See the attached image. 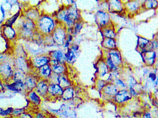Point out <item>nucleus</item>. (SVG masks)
Returning a JSON list of instances; mask_svg holds the SVG:
<instances>
[{
	"instance_id": "f257e3e1",
	"label": "nucleus",
	"mask_w": 158,
	"mask_h": 118,
	"mask_svg": "<svg viewBox=\"0 0 158 118\" xmlns=\"http://www.w3.org/2000/svg\"><path fill=\"white\" fill-rule=\"evenodd\" d=\"M13 26L15 29L17 37L27 40L35 38L38 33L35 22L23 16L18 18Z\"/></svg>"
},
{
	"instance_id": "f03ea898",
	"label": "nucleus",
	"mask_w": 158,
	"mask_h": 118,
	"mask_svg": "<svg viewBox=\"0 0 158 118\" xmlns=\"http://www.w3.org/2000/svg\"><path fill=\"white\" fill-rule=\"evenodd\" d=\"M35 24L38 33L44 37L51 35L57 26L56 19L47 14H41Z\"/></svg>"
},
{
	"instance_id": "7ed1b4c3",
	"label": "nucleus",
	"mask_w": 158,
	"mask_h": 118,
	"mask_svg": "<svg viewBox=\"0 0 158 118\" xmlns=\"http://www.w3.org/2000/svg\"><path fill=\"white\" fill-rule=\"evenodd\" d=\"M56 18L57 20L64 22L69 28H71L75 23L76 20L78 18V11L76 7L71 6L66 9L59 11L56 14Z\"/></svg>"
},
{
	"instance_id": "20e7f679",
	"label": "nucleus",
	"mask_w": 158,
	"mask_h": 118,
	"mask_svg": "<svg viewBox=\"0 0 158 118\" xmlns=\"http://www.w3.org/2000/svg\"><path fill=\"white\" fill-rule=\"evenodd\" d=\"M14 70L13 60L0 63V78L9 83L12 78Z\"/></svg>"
},
{
	"instance_id": "39448f33",
	"label": "nucleus",
	"mask_w": 158,
	"mask_h": 118,
	"mask_svg": "<svg viewBox=\"0 0 158 118\" xmlns=\"http://www.w3.org/2000/svg\"><path fill=\"white\" fill-rule=\"evenodd\" d=\"M50 57L48 54H41L35 56H30L28 59L32 70H37L40 67L49 64Z\"/></svg>"
},
{
	"instance_id": "423d86ee",
	"label": "nucleus",
	"mask_w": 158,
	"mask_h": 118,
	"mask_svg": "<svg viewBox=\"0 0 158 118\" xmlns=\"http://www.w3.org/2000/svg\"><path fill=\"white\" fill-rule=\"evenodd\" d=\"M14 69L23 71L27 74L31 73V69L28 59L26 57L17 55L13 59Z\"/></svg>"
},
{
	"instance_id": "0eeeda50",
	"label": "nucleus",
	"mask_w": 158,
	"mask_h": 118,
	"mask_svg": "<svg viewBox=\"0 0 158 118\" xmlns=\"http://www.w3.org/2000/svg\"><path fill=\"white\" fill-rule=\"evenodd\" d=\"M54 43L58 46H63L66 40L65 30L63 27L57 26L51 34Z\"/></svg>"
},
{
	"instance_id": "6e6552de",
	"label": "nucleus",
	"mask_w": 158,
	"mask_h": 118,
	"mask_svg": "<svg viewBox=\"0 0 158 118\" xmlns=\"http://www.w3.org/2000/svg\"><path fill=\"white\" fill-rule=\"evenodd\" d=\"M39 80V78L38 77L34 72H33V73L31 72L27 74L24 81V84L26 88L27 92L34 90Z\"/></svg>"
},
{
	"instance_id": "1a4fd4ad",
	"label": "nucleus",
	"mask_w": 158,
	"mask_h": 118,
	"mask_svg": "<svg viewBox=\"0 0 158 118\" xmlns=\"http://www.w3.org/2000/svg\"><path fill=\"white\" fill-rule=\"evenodd\" d=\"M49 84L48 81L44 79H40L34 90L41 98H45L48 96V89Z\"/></svg>"
},
{
	"instance_id": "9d476101",
	"label": "nucleus",
	"mask_w": 158,
	"mask_h": 118,
	"mask_svg": "<svg viewBox=\"0 0 158 118\" xmlns=\"http://www.w3.org/2000/svg\"><path fill=\"white\" fill-rule=\"evenodd\" d=\"M34 73L39 79L48 80L52 74L51 67L49 64L46 65L39 69L35 70Z\"/></svg>"
},
{
	"instance_id": "9b49d317",
	"label": "nucleus",
	"mask_w": 158,
	"mask_h": 118,
	"mask_svg": "<svg viewBox=\"0 0 158 118\" xmlns=\"http://www.w3.org/2000/svg\"><path fill=\"white\" fill-rule=\"evenodd\" d=\"M4 87L8 90L16 93L27 92L26 88L23 82H13L12 83H6Z\"/></svg>"
},
{
	"instance_id": "f8f14e48",
	"label": "nucleus",
	"mask_w": 158,
	"mask_h": 118,
	"mask_svg": "<svg viewBox=\"0 0 158 118\" xmlns=\"http://www.w3.org/2000/svg\"><path fill=\"white\" fill-rule=\"evenodd\" d=\"M96 20L99 26L104 27L110 23V16L106 12L99 11L96 15Z\"/></svg>"
},
{
	"instance_id": "ddd939ff",
	"label": "nucleus",
	"mask_w": 158,
	"mask_h": 118,
	"mask_svg": "<svg viewBox=\"0 0 158 118\" xmlns=\"http://www.w3.org/2000/svg\"><path fill=\"white\" fill-rule=\"evenodd\" d=\"M78 49L79 47L77 45H74L68 49L67 52L65 53L66 61L70 63L74 62L78 56Z\"/></svg>"
},
{
	"instance_id": "4468645a",
	"label": "nucleus",
	"mask_w": 158,
	"mask_h": 118,
	"mask_svg": "<svg viewBox=\"0 0 158 118\" xmlns=\"http://www.w3.org/2000/svg\"><path fill=\"white\" fill-rule=\"evenodd\" d=\"M51 59H54L58 61L60 64H64L66 61L65 53L62 50L57 49L49 52L48 54Z\"/></svg>"
},
{
	"instance_id": "2eb2a0df",
	"label": "nucleus",
	"mask_w": 158,
	"mask_h": 118,
	"mask_svg": "<svg viewBox=\"0 0 158 118\" xmlns=\"http://www.w3.org/2000/svg\"><path fill=\"white\" fill-rule=\"evenodd\" d=\"M40 14H41L37 8L31 7L24 11L23 15L27 18L36 22L40 16Z\"/></svg>"
},
{
	"instance_id": "dca6fc26",
	"label": "nucleus",
	"mask_w": 158,
	"mask_h": 118,
	"mask_svg": "<svg viewBox=\"0 0 158 118\" xmlns=\"http://www.w3.org/2000/svg\"><path fill=\"white\" fill-rule=\"evenodd\" d=\"M63 88L58 84H49L48 89V96H61L63 93ZM47 96V97H48Z\"/></svg>"
},
{
	"instance_id": "f3484780",
	"label": "nucleus",
	"mask_w": 158,
	"mask_h": 118,
	"mask_svg": "<svg viewBox=\"0 0 158 118\" xmlns=\"http://www.w3.org/2000/svg\"><path fill=\"white\" fill-rule=\"evenodd\" d=\"M156 54L155 51H148L143 52V59L144 62L149 65H152L155 62Z\"/></svg>"
},
{
	"instance_id": "a211bd4d",
	"label": "nucleus",
	"mask_w": 158,
	"mask_h": 118,
	"mask_svg": "<svg viewBox=\"0 0 158 118\" xmlns=\"http://www.w3.org/2000/svg\"><path fill=\"white\" fill-rule=\"evenodd\" d=\"M27 96L30 102L33 103L35 106H39L41 104L42 98L37 94L35 90L27 92Z\"/></svg>"
},
{
	"instance_id": "6ab92c4d",
	"label": "nucleus",
	"mask_w": 158,
	"mask_h": 118,
	"mask_svg": "<svg viewBox=\"0 0 158 118\" xmlns=\"http://www.w3.org/2000/svg\"><path fill=\"white\" fill-rule=\"evenodd\" d=\"M3 34L8 39L13 40L17 37V34L13 26H4L3 28Z\"/></svg>"
},
{
	"instance_id": "aec40b11",
	"label": "nucleus",
	"mask_w": 158,
	"mask_h": 118,
	"mask_svg": "<svg viewBox=\"0 0 158 118\" xmlns=\"http://www.w3.org/2000/svg\"><path fill=\"white\" fill-rule=\"evenodd\" d=\"M108 58L116 67L121 64L122 57L120 53L117 51L113 50L110 51Z\"/></svg>"
},
{
	"instance_id": "412c9836",
	"label": "nucleus",
	"mask_w": 158,
	"mask_h": 118,
	"mask_svg": "<svg viewBox=\"0 0 158 118\" xmlns=\"http://www.w3.org/2000/svg\"><path fill=\"white\" fill-rule=\"evenodd\" d=\"M131 96L130 93L128 91L126 90H122L120 92H117L116 94L115 99L117 102L121 103L130 99Z\"/></svg>"
},
{
	"instance_id": "4be33fe9",
	"label": "nucleus",
	"mask_w": 158,
	"mask_h": 118,
	"mask_svg": "<svg viewBox=\"0 0 158 118\" xmlns=\"http://www.w3.org/2000/svg\"><path fill=\"white\" fill-rule=\"evenodd\" d=\"M27 74L23 71L15 69L14 73L11 80L13 82H23Z\"/></svg>"
},
{
	"instance_id": "5701e85b",
	"label": "nucleus",
	"mask_w": 158,
	"mask_h": 118,
	"mask_svg": "<svg viewBox=\"0 0 158 118\" xmlns=\"http://www.w3.org/2000/svg\"><path fill=\"white\" fill-rule=\"evenodd\" d=\"M109 8L111 12H120L123 9V4L121 1H110Z\"/></svg>"
},
{
	"instance_id": "b1692460",
	"label": "nucleus",
	"mask_w": 158,
	"mask_h": 118,
	"mask_svg": "<svg viewBox=\"0 0 158 118\" xmlns=\"http://www.w3.org/2000/svg\"><path fill=\"white\" fill-rule=\"evenodd\" d=\"M102 46L106 49H113L116 47V42L113 38H105L102 41Z\"/></svg>"
},
{
	"instance_id": "393cba45",
	"label": "nucleus",
	"mask_w": 158,
	"mask_h": 118,
	"mask_svg": "<svg viewBox=\"0 0 158 118\" xmlns=\"http://www.w3.org/2000/svg\"><path fill=\"white\" fill-rule=\"evenodd\" d=\"M139 1H130L127 4V7L131 12L137 11L140 6Z\"/></svg>"
},
{
	"instance_id": "a878e982",
	"label": "nucleus",
	"mask_w": 158,
	"mask_h": 118,
	"mask_svg": "<svg viewBox=\"0 0 158 118\" xmlns=\"http://www.w3.org/2000/svg\"><path fill=\"white\" fill-rule=\"evenodd\" d=\"M51 67L52 70V73L55 74H63L65 72V69L64 64L59 63V64Z\"/></svg>"
},
{
	"instance_id": "bb28decb",
	"label": "nucleus",
	"mask_w": 158,
	"mask_h": 118,
	"mask_svg": "<svg viewBox=\"0 0 158 118\" xmlns=\"http://www.w3.org/2000/svg\"><path fill=\"white\" fill-rule=\"evenodd\" d=\"M104 28L102 30V34L105 38H113L115 36V33L114 30L110 27L107 26L104 27Z\"/></svg>"
},
{
	"instance_id": "cd10ccee",
	"label": "nucleus",
	"mask_w": 158,
	"mask_h": 118,
	"mask_svg": "<svg viewBox=\"0 0 158 118\" xmlns=\"http://www.w3.org/2000/svg\"><path fill=\"white\" fill-rule=\"evenodd\" d=\"M109 68L107 65L102 62L98 66L99 74L101 77H104L105 75L108 73Z\"/></svg>"
},
{
	"instance_id": "c85d7f7f",
	"label": "nucleus",
	"mask_w": 158,
	"mask_h": 118,
	"mask_svg": "<svg viewBox=\"0 0 158 118\" xmlns=\"http://www.w3.org/2000/svg\"><path fill=\"white\" fill-rule=\"evenodd\" d=\"M20 13H18L15 14L11 18L7 19V21L5 22V25L4 26H13L14 24L16 22V20L18 18L19 16H20Z\"/></svg>"
},
{
	"instance_id": "c756f323",
	"label": "nucleus",
	"mask_w": 158,
	"mask_h": 118,
	"mask_svg": "<svg viewBox=\"0 0 158 118\" xmlns=\"http://www.w3.org/2000/svg\"><path fill=\"white\" fill-rule=\"evenodd\" d=\"M105 91L107 94L110 95H116L117 93V89L114 85H111L107 86L105 88Z\"/></svg>"
},
{
	"instance_id": "7c9ffc66",
	"label": "nucleus",
	"mask_w": 158,
	"mask_h": 118,
	"mask_svg": "<svg viewBox=\"0 0 158 118\" xmlns=\"http://www.w3.org/2000/svg\"><path fill=\"white\" fill-rule=\"evenodd\" d=\"M149 41L144 38L141 37H139L138 44L139 47L140 49H145L147 45L149 44Z\"/></svg>"
},
{
	"instance_id": "2f4dec72",
	"label": "nucleus",
	"mask_w": 158,
	"mask_h": 118,
	"mask_svg": "<svg viewBox=\"0 0 158 118\" xmlns=\"http://www.w3.org/2000/svg\"><path fill=\"white\" fill-rule=\"evenodd\" d=\"M73 90L71 88H66L64 91H63L62 95L64 99L68 100L71 98L73 96Z\"/></svg>"
},
{
	"instance_id": "473e14b6",
	"label": "nucleus",
	"mask_w": 158,
	"mask_h": 118,
	"mask_svg": "<svg viewBox=\"0 0 158 118\" xmlns=\"http://www.w3.org/2000/svg\"><path fill=\"white\" fill-rule=\"evenodd\" d=\"M144 6L146 8H153L157 7L158 5V2L156 1H147L144 3Z\"/></svg>"
},
{
	"instance_id": "72a5a7b5",
	"label": "nucleus",
	"mask_w": 158,
	"mask_h": 118,
	"mask_svg": "<svg viewBox=\"0 0 158 118\" xmlns=\"http://www.w3.org/2000/svg\"><path fill=\"white\" fill-rule=\"evenodd\" d=\"M14 109L12 108H9L6 110H3L2 109L0 110V116H9V115H11L12 112Z\"/></svg>"
},
{
	"instance_id": "f704fd0d",
	"label": "nucleus",
	"mask_w": 158,
	"mask_h": 118,
	"mask_svg": "<svg viewBox=\"0 0 158 118\" xmlns=\"http://www.w3.org/2000/svg\"><path fill=\"white\" fill-rule=\"evenodd\" d=\"M73 26L74 27H72V28H73V30H72L73 33V34H77V33H78L80 31L81 29H82V25L81 23H75Z\"/></svg>"
},
{
	"instance_id": "c9c22d12",
	"label": "nucleus",
	"mask_w": 158,
	"mask_h": 118,
	"mask_svg": "<svg viewBox=\"0 0 158 118\" xmlns=\"http://www.w3.org/2000/svg\"><path fill=\"white\" fill-rule=\"evenodd\" d=\"M24 112V110L23 108L16 109H13L12 112L11 116L14 117H20L21 114Z\"/></svg>"
},
{
	"instance_id": "e433bc0d",
	"label": "nucleus",
	"mask_w": 158,
	"mask_h": 118,
	"mask_svg": "<svg viewBox=\"0 0 158 118\" xmlns=\"http://www.w3.org/2000/svg\"><path fill=\"white\" fill-rule=\"evenodd\" d=\"M127 82H128V85L130 88H133L136 84V81L135 79L134 78V77L131 76H128Z\"/></svg>"
},
{
	"instance_id": "4c0bfd02",
	"label": "nucleus",
	"mask_w": 158,
	"mask_h": 118,
	"mask_svg": "<svg viewBox=\"0 0 158 118\" xmlns=\"http://www.w3.org/2000/svg\"><path fill=\"white\" fill-rule=\"evenodd\" d=\"M0 11L1 12L2 14V19L1 20H0V21H2V22H4V20H5V18H6V10H5V7L3 6L2 4H1V5H0Z\"/></svg>"
},
{
	"instance_id": "58836bf2",
	"label": "nucleus",
	"mask_w": 158,
	"mask_h": 118,
	"mask_svg": "<svg viewBox=\"0 0 158 118\" xmlns=\"http://www.w3.org/2000/svg\"><path fill=\"white\" fill-rule=\"evenodd\" d=\"M9 57L6 54L0 53V63L9 61Z\"/></svg>"
},
{
	"instance_id": "ea45409f",
	"label": "nucleus",
	"mask_w": 158,
	"mask_h": 118,
	"mask_svg": "<svg viewBox=\"0 0 158 118\" xmlns=\"http://www.w3.org/2000/svg\"><path fill=\"white\" fill-rule=\"evenodd\" d=\"M115 84L117 86L123 88H125L126 87V85L124 83L123 81H122L121 79H116V81H115Z\"/></svg>"
},
{
	"instance_id": "a19ab883",
	"label": "nucleus",
	"mask_w": 158,
	"mask_h": 118,
	"mask_svg": "<svg viewBox=\"0 0 158 118\" xmlns=\"http://www.w3.org/2000/svg\"><path fill=\"white\" fill-rule=\"evenodd\" d=\"M20 118H33L32 115L29 113H23L21 114V116H20Z\"/></svg>"
},
{
	"instance_id": "79ce46f5",
	"label": "nucleus",
	"mask_w": 158,
	"mask_h": 118,
	"mask_svg": "<svg viewBox=\"0 0 158 118\" xmlns=\"http://www.w3.org/2000/svg\"><path fill=\"white\" fill-rule=\"evenodd\" d=\"M34 118H45V117H44V115H43V113H41V112H38V113L35 114Z\"/></svg>"
},
{
	"instance_id": "37998d69",
	"label": "nucleus",
	"mask_w": 158,
	"mask_h": 118,
	"mask_svg": "<svg viewBox=\"0 0 158 118\" xmlns=\"http://www.w3.org/2000/svg\"><path fill=\"white\" fill-rule=\"evenodd\" d=\"M130 95H131V96H135L137 95V93L135 92V90H134L133 88H130Z\"/></svg>"
},
{
	"instance_id": "c03bdc74",
	"label": "nucleus",
	"mask_w": 158,
	"mask_h": 118,
	"mask_svg": "<svg viewBox=\"0 0 158 118\" xmlns=\"http://www.w3.org/2000/svg\"><path fill=\"white\" fill-rule=\"evenodd\" d=\"M4 89H5V87H4L0 83V92L3 91Z\"/></svg>"
},
{
	"instance_id": "a18cd8bd",
	"label": "nucleus",
	"mask_w": 158,
	"mask_h": 118,
	"mask_svg": "<svg viewBox=\"0 0 158 118\" xmlns=\"http://www.w3.org/2000/svg\"><path fill=\"white\" fill-rule=\"evenodd\" d=\"M143 118H151L150 115V114H149V113L146 114Z\"/></svg>"
},
{
	"instance_id": "49530a36",
	"label": "nucleus",
	"mask_w": 158,
	"mask_h": 118,
	"mask_svg": "<svg viewBox=\"0 0 158 118\" xmlns=\"http://www.w3.org/2000/svg\"><path fill=\"white\" fill-rule=\"evenodd\" d=\"M1 109H2L1 108H0V110H1Z\"/></svg>"
},
{
	"instance_id": "de8ad7c7",
	"label": "nucleus",
	"mask_w": 158,
	"mask_h": 118,
	"mask_svg": "<svg viewBox=\"0 0 158 118\" xmlns=\"http://www.w3.org/2000/svg\"></svg>"
}]
</instances>
